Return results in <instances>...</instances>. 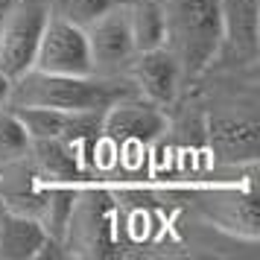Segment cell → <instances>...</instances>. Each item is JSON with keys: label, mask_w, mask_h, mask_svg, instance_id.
<instances>
[{"label": "cell", "mask_w": 260, "mask_h": 260, "mask_svg": "<svg viewBox=\"0 0 260 260\" xmlns=\"http://www.w3.org/2000/svg\"><path fill=\"white\" fill-rule=\"evenodd\" d=\"M164 44L184 82L199 79L216 64L222 44L219 0H161Z\"/></svg>", "instance_id": "6da1fadb"}, {"label": "cell", "mask_w": 260, "mask_h": 260, "mask_svg": "<svg viewBox=\"0 0 260 260\" xmlns=\"http://www.w3.org/2000/svg\"><path fill=\"white\" fill-rule=\"evenodd\" d=\"M135 94L123 79H103L94 73L59 76L41 73L36 68L12 79L9 106L12 108H56V111H96L103 114L114 100Z\"/></svg>", "instance_id": "7a4b0ae2"}, {"label": "cell", "mask_w": 260, "mask_h": 260, "mask_svg": "<svg viewBox=\"0 0 260 260\" xmlns=\"http://www.w3.org/2000/svg\"><path fill=\"white\" fill-rule=\"evenodd\" d=\"M50 18L47 0H12L0 24V71L9 79L32 68L41 29Z\"/></svg>", "instance_id": "3957f363"}, {"label": "cell", "mask_w": 260, "mask_h": 260, "mask_svg": "<svg viewBox=\"0 0 260 260\" xmlns=\"http://www.w3.org/2000/svg\"><path fill=\"white\" fill-rule=\"evenodd\" d=\"M85 36H88V50H91V73L103 79L126 82V71L138 50L132 41L123 0L117 6H111L106 15H100L94 24L85 26Z\"/></svg>", "instance_id": "277c9868"}, {"label": "cell", "mask_w": 260, "mask_h": 260, "mask_svg": "<svg viewBox=\"0 0 260 260\" xmlns=\"http://www.w3.org/2000/svg\"><path fill=\"white\" fill-rule=\"evenodd\" d=\"M167 126L170 120L164 108L146 103L138 94H126L103 111L100 135L117 146H149L164 135Z\"/></svg>", "instance_id": "5b68a950"}, {"label": "cell", "mask_w": 260, "mask_h": 260, "mask_svg": "<svg viewBox=\"0 0 260 260\" xmlns=\"http://www.w3.org/2000/svg\"><path fill=\"white\" fill-rule=\"evenodd\" d=\"M32 68L41 73H59V76L91 73V50H88L85 29L64 18L50 15L38 38Z\"/></svg>", "instance_id": "8992f818"}, {"label": "cell", "mask_w": 260, "mask_h": 260, "mask_svg": "<svg viewBox=\"0 0 260 260\" xmlns=\"http://www.w3.org/2000/svg\"><path fill=\"white\" fill-rule=\"evenodd\" d=\"M222 44L216 61L237 71H254L260 53V3L257 0H219Z\"/></svg>", "instance_id": "52a82bcc"}, {"label": "cell", "mask_w": 260, "mask_h": 260, "mask_svg": "<svg viewBox=\"0 0 260 260\" xmlns=\"http://www.w3.org/2000/svg\"><path fill=\"white\" fill-rule=\"evenodd\" d=\"M126 82L132 85V91L141 100L167 111L178 100L184 76L178 71L176 59L164 47H152V50L135 53L129 71H126Z\"/></svg>", "instance_id": "ba28073f"}, {"label": "cell", "mask_w": 260, "mask_h": 260, "mask_svg": "<svg viewBox=\"0 0 260 260\" xmlns=\"http://www.w3.org/2000/svg\"><path fill=\"white\" fill-rule=\"evenodd\" d=\"M257 135L260 126L254 114H211L208 120V143L216 164L254 167Z\"/></svg>", "instance_id": "9c48e42d"}, {"label": "cell", "mask_w": 260, "mask_h": 260, "mask_svg": "<svg viewBox=\"0 0 260 260\" xmlns=\"http://www.w3.org/2000/svg\"><path fill=\"white\" fill-rule=\"evenodd\" d=\"M53 243L56 240H50V234L36 216L0 211V260L44 257Z\"/></svg>", "instance_id": "30bf717a"}, {"label": "cell", "mask_w": 260, "mask_h": 260, "mask_svg": "<svg viewBox=\"0 0 260 260\" xmlns=\"http://www.w3.org/2000/svg\"><path fill=\"white\" fill-rule=\"evenodd\" d=\"M135 50H152L164 44V12L161 0H123Z\"/></svg>", "instance_id": "8fae6325"}, {"label": "cell", "mask_w": 260, "mask_h": 260, "mask_svg": "<svg viewBox=\"0 0 260 260\" xmlns=\"http://www.w3.org/2000/svg\"><path fill=\"white\" fill-rule=\"evenodd\" d=\"M29 152V135L12 106H0V167L12 164Z\"/></svg>", "instance_id": "7c38bea8"}, {"label": "cell", "mask_w": 260, "mask_h": 260, "mask_svg": "<svg viewBox=\"0 0 260 260\" xmlns=\"http://www.w3.org/2000/svg\"><path fill=\"white\" fill-rule=\"evenodd\" d=\"M120 0H47L50 15L56 18H64L76 26H88L94 24L100 15H106L111 6H117Z\"/></svg>", "instance_id": "4fadbf2b"}, {"label": "cell", "mask_w": 260, "mask_h": 260, "mask_svg": "<svg viewBox=\"0 0 260 260\" xmlns=\"http://www.w3.org/2000/svg\"><path fill=\"white\" fill-rule=\"evenodd\" d=\"M9 91H12V79L0 71V106H9Z\"/></svg>", "instance_id": "5bb4252c"}, {"label": "cell", "mask_w": 260, "mask_h": 260, "mask_svg": "<svg viewBox=\"0 0 260 260\" xmlns=\"http://www.w3.org/2000/svg\"><path fill=\"white\" fill-rule=\"evenodd\" d=\"M9 3H12V0H0V24H3V15L9 9Z\"/></svg>", "instance_id": "9a60e30c"}]
</instances>
